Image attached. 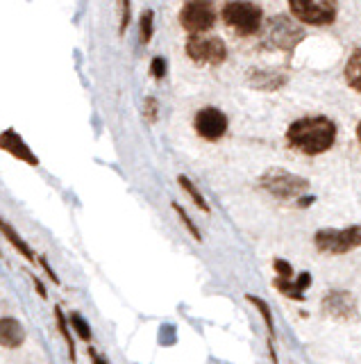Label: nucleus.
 Masks as SVG:
<instances>
[{"label":"nucleus","mask_w":361,"mask_h":364,"mask_svg":"<svg viewBox=\"0 0 361 364\" xmlns=\"http://www.w3.org/2000/svg\"><path fill=\"white\" fill-rule=\"evenodd\" d=\"M338 128L332 119L327 117H304L289 125L287 144L296 153L302 155H321L327 153L336 144Z\"/></svg>","instance_id":"nucleus-1"},{"label":"nucleus","mask_w":361,"mask_h":364,"mask_svg":"<svg viewBox=\"0 0 361 364\" xmlns=\"http://www.w3.org/2000/svg\"><path fill=\"white\" fill-rule=\"evenodd\" d=\"M270 196L277 198V200H307L311 203L313 198H304V193L309 191V180H304L296 173H289V171H282V168H270L262 176L259 180Z\"/></svg>","instance_id":"nucleus-2"},{"label":"nucleus","mask_w":361,"mask_h":364,"mask_svg":"<svg viewBox=\"0 0 361 364\" xmlns=\"http://www.w3.org/2000/svg\"><path fill=\"white\" fill-rule=\"evenodd\" d=\"M225 26L234 30L239 37L257 34L264 23V9L257 3H225L221 9Z\"/></svg>","instance_id":"nucleus-3"},{"label":"nucleus","mask_w":361,"mask_h":364,"mask_svg":"<svg viewBox=\"0 0 361 364\" xmlns=\"http://www.w3.org/2000/svg\"><path fill=\"white\" fill-rule=\"evenodd\" d=\"M313 244L323 255H345L361 248V225H348L341 230L325 228L313 235Z\"/></svg>","instance_id":"nucleus-4"},{"label":"nucleus","mask_w":361,"mask_h":364,"mask_svg":"<svg viewBox=\"0 0 361 364\" xmlns=\"http://www.w3.org/2000/svg\"><path fill=\"white\" fill-rule=\"evenodd\" d=\"M289 11L293 18L304 23V26H332L338 16V7L332 0H291Z\"/></svg>","instance_id":"nucleus-5"},{"label":"nucleus","mask_w":361,"mask_h":364,"mask_svg":"<svg viewBox=\"0 0 361 364\" xmlns=\"http://www.w3.org/2000/svg\"><path fill=\"white\" fill-rule=\"evenodd\" d=\"M187 55L198 64H209V66H218L228 60V46L221 37H202V34H196V37L187 39Z\"/></svg>","instance_id":"nucleus-6"},{"label":"nucleus","mask_w":361,"mask_h":364,"mask_svg":"<svg viewBox=\"0 0 361 364\" xmlns=\"http://www.w3.org/2000/svg\"><path fill=\"white\" fill-rule=\"evenodd\" d=\"M304 39V32L287 16H273L268 21L266 46L284 53H293V48Z\"/></svg>","instance_id":"nucleus-7"},{"label":"nucleus","mask_w":361,"mask_h":364,"mask_svg":"<svg viewBox=\"0 0 361 364\" xmlns=\"http://www.w3.org/2000/svg\"><path fill=\"white\" fill-rule=\"evenodd\" d=\"M213 23H216V7H213V3L198 0V3H187L179 9V26H182L191 37L211 30Z\"/></svg>","instance_id":"nucleus-8"},{"label":"nucleus","mask_w":361,"mask_h":364,"mask_svg":"<svg viewBox=\"0 0 361 364\" xmlns=\"http://www.w3.org/2000/svg\"><path fill=\"white\" fill-rule=\"evenodd\" d=\"M194 128L198 136H202L205 141H218L225 136L230 128V121L225 117V112L218 107H202L194 117Z\"/></svg>","instance_id":"nucleus-9"},{"label":"nucleus","mask_w":361,"mask_h":364,"mask_svg":"<svg viewBox=\"0 0 361 364\" xmlns=\"http://www.w3.org/2000/svg\"><path fill=\"white\" fill-rule=\"evenodd\" d=\"M323 307L334 318H352L357 314V301L348 289H332L325 296Z\"/></svg>","instance_id":"nucleus-10"},{"label":"nucleus","mask_w":361,"mask_h":364,"mask_svg":"<svg viewBox=\"0 0 361 364\" xmlns=\"http://www.w3.org/2000/svg\"><path fill=\"white\" fill-rule=\"evenodd\" d=\"M0 148H3L5 153L14 155L16 159H21V162H26L30 166H39L37 155L30 151V146L21 139L16 130H5L3 134H0Z\"/></svg>","instance_id":"nucleus-11"},{"label":"nucleus","mask_w":361,"mask_h":364,"mask_svg":"<svg viewBox=\"0 0 361 364\" xmlns=\"http://www.w3.org/2000/svg\"><path fill=\"white\" fill-rule=\"evenodd\" d=\"M26 341V328L14 316L0 318V346L3 348H18Z\"/></svg>","instance_id":"nucleus-12"},{"label":"nucleus","mask_w":361,"mask_h":364,"mask_svg":"<svg viewBox=\"0 0 361 364\" xmlns=\"http://www.w3.org/2000/svg\"><path fill=\"white\" fill-rule=\"evenodd\" d=\"M275 284V289L279 294H284L287 299L291 301H304V291L309 289V284H311V276L307 271H302L300 276H296L293 280H273Z\"/></svg>","instance_id":"nucleus-13"},{"label":"nucleus","mask_w":361,"mask_h":364,"mask_svg":"<svg viewBox=\"0 0 361 364\" xmlns=\"http://www.w3.org/2000/svg\"><path fill=\"white\" fill-rule=\"evenodd\" d=\"M0 235H3V237L7 239V242L12 244V246H14V248L18 250V253L23 255L28 262H37V257H35V250L30 248V244H28L26 239H23V237H21V235L14 230L12 225H9V223L3 219V216H0Z\"/></svg>","instance_id":"nucleus-14"},{"label":"nucleus","mask_w":361,"mask_h":364,"mask_svg":"<svg viewBox=\"0 0 361 364\" xmlns=\"http://www.w3.org/2000/svg\"><path fill=\"white\" fill-rule=\"evenodd\" d=\"M343 75H345L348 87L355 89L357 94H361V46H359V48H355V53L350 55Z\"/></svg>","instance_id":"nucleus-15"},{"label":"nucleus","mask_w":361,"mask_h":364,"mask_svg":"<svg viewBox=\"0 0 361 364\" xmlns=\"http://www.w3.org/2000/svg\"><path fill=\"white\" fill-rule=\"evenodd\" d=\"M245 301L250 303V305H255L257 312L262 314L264 323H266V330H268V341H275V318H273V312H270L268 303L264 299H259V296H252V294H248Z\"/></svg>","instance_id":"nucleus-16"},{"label":"nucleus","mask_w":361,"mask_h":364,"mask_svg":"<svg viewBox=\"0 0 361 364\" xmlns=\"http://www.w3.org/2000/svg\"><path fill=\"white\" fill-rule=\"evenodd\" d=\"M55 321H57L60 335L64 337L66 350H69V360L75 362V341H73V335H71V326H69V318L64 316V312L60 310V307H55Z\"/></svg>","instance_id":"nucleus-17"},{"label":"nucleus","mask_w":361,"mask_h":364,"mask_svg":"<svg viewBox=\"0 0 361 364\" xmlns=\"http://www.w3.org/2000/svg\"><path fill=\"white\" fill-rule=\"evenodd\" d=\"M177 182H179V187H182V189L187 191V196L196 203V208H198V210H202L205 214H209V203L205 200V196H202L200 189L194 185V182H191L187 176H177Z\"/></svg>","instance_id":"nucleus-18"},{"label":"nucleus","mask_w":361,"mask_h":364,"mask_svg":"<svg viewBox=\"0 0 361 364\" xmlns=\"http://www.w3.org/2000/svg\"><path fill=\"white\" fill-rule=\"evenodd\" d=\"M255 75H259L262 80H255L252 82V87H257V89H266V91H275V89H279L282 85L287 82V75H277V73H257L255 71Z\"/></svg>","instance_id":"nucleus-19"},{"label":"nucleus","mask_w":361,"mask_h":364,"mask_svg":"<svg viewBox=\"0 0 361 364\" xmlns=\"http://www.w3.org/2000/svg\"><path fill=\"white\" fill-rule=\"evenodd\" d=\"M69 326L73 328V333L77 335V339H82V341H91L94 333H91V328H89V323L84 321V316L80 312H73L69 316Z\"/></svg>","instance_id":"nucleus-20"},{"label":"nucleus","mask_w":361,"mask_h":364,"mask_svg":"<svg viewBox=\"0 0 361 364\" xmlns=\"http://www.w3.org/2000/svg\"><path fill=\"white\" fill-rule=\"evenodd\" d=\"M139 30H141V43H150L152 32H155V14L152 9H143L139 18Z\"/></svg>","instance_id":"nucleus-21"},{"label":"nucleus","mask_w":361,"mask_h":364,"mask_svg":"<svg viewBox=\"0 0 361 364\" xmlns=\"http://www.w3.org/2000/svg\"><path fill=\"white\" fill-rule=\"evenodd\" d=\"M171 208H173V212H175V214L179 216V221H182V225H184L187 230H189V235L194 237L196 242H202V235H200V230H198V225H196L194 221H191V216H189V214L184 212V208H182V205H179V203H173Z\"/></svg>","instance_id":"nucleus-22"},{"label":"nucleus","mask_w":361,"mask_h":364,"mask_svg":"<svg viewBox=\"0 0 361 364\" xmlns=\"http://www.w3.org/2000/svg\"><path fill=\"white\" fill-rule=\"evenodd\" d=\"M273 269H275V273H277V278H275V280H293V278H296V271H293V267L289 264V262L279 259V257L273 262Z\"/></svg>","instance_id":"nucleus-23"},{"label":"nucleus","mask_w":361,"mask_h":364,"mask_svg":"<svg viewBox=\"0 0 361 364\" xmlns=\"http://www.w3.org/2000/svg\"><path fill=\"white\" fill-rule=\"evenodd\" d=\"M166 71H168V64H166L164 57H152V62H150V73H152V77L162 80L166 75Z\"/></svg>","instance_id":"nucleus-24"},{"label":"nucleus","mask_w":361,"mask_h":364,"mask_svg":"<svg viewBox=\"0 0 361 364\" xmlns=\"http://www.w3.org/2000/svg\"><path fill=\"white\" fill-rule=\"evenodd\" d=\"M121 26H118V32L121 34H126L128 26H130V16H132V5L130 3H121Z\"/></svg>","instance_id":"nucleus-25"},{"label":"nucleus","mask_w":361,"mask_h":364,"mask_svg":"<svg viewBox=\"0 0 361 364\" xmlns=\"http://www.w3.org/2000/svg\"><path fill=\"white\" fill-rule=\"evenodd\" d=\"M145 117L150 123L157 121V100L155 98H145Z\"/></svg>","instance_id":"nucleus-26"},{"label":"nucleus","mask_w":361,"mask_h":364,"mask_svg":"<svg viewBox=\"0 0 361 364\" xmlns=\"http://www.w3.org/2000/svg\"><path fill=\"white\" fill-rule=\"evenodd\" d=\"M37 262H39V264H41V269H43V271H46V273H48V278H50L52 282H57V284H60V278H57V273H55V271L50 269V264H48V259H46V257H43V255H41V257H39Z\"/></svg>","instance_id":"nucleus-27"},{"label":"nucleus","mask_w":361,"mask_h":364,"mask_svg":"<svg viewBox=\"0 0 361 364\" xmlns=\"http://www.w3.org/2000/svg\"><path fill=\"white\" fill-rule=\"evenodd\" d=\"M89 358H91V362H94V364H109V362H107L103 355H100V353H98L94 346H89Z\"/></svg>","instance_id":"nucleus-28"},{"label":"nucleus","mask_w":361,"mask_h":364,"mask_svg":"<svg viewBox=\"0 0 361 364\" xmlns=\"http://www.w3.org/2000/svg\"><path fill=\"white\" fill-rule=\"evenodd\" d=\"M32 282H35V289H37V294L41 296V299H46L48 291H46V287H43V284H41V280H39L37 276H32Z\"/></svg>","instance_id":"nucleus-29"},{"label":"nucleus","mask_w":361,"mask_h":364,"mask_svg":"<svg viewBox=\"0 0 361 364\" xmlns=\"http://www.w3.org/2000/svg\"><path fill=\"white\" fill-rule=\"evenodd\" d=\"M357 139H359V144H361V121H359V125H357Z\"/></svg>","instance_id":"nucleus-30"}]
</instances>
